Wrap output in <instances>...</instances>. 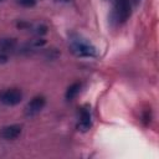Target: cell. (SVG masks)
Returning a JSON list of instances; mask_svg holds the SVG:
<instances>
[{
	"label": "cell",
	"instance_id": "1",
	"mask_svg": "<svg viewBox=\"0 0 159 159\" xmlns=\"http://www.w3.org/2000/svg\"><path fill=\"white\" fill-rule=\"evenodd\" d=\"M70 50L77 57H97V48L81 35L73 34L70 37Z\"/></svg>",
	"mask_w": 159,
	"mask_h": 159
},
{
	"label": "cell",
	"instance_id": "2",
	"mask_svg": "<svg viewBox=\"0 0 159 159\" xmlns=\"http://www.w3.org/2000/svg\"><path fill=\"white\" fill-rule=\"evenodd\" d=\"M112 1V21L116 24H123L130 15L129 0H111Z\"/></svg>",
	"mask_w": 159,
	"mask_h": 159
},
{
	"label": "cell",
	"instance_id": "3",
	"mask_svg": "<svg viewBox=\"0 0 159 159\" xmlns=\"http://www.w3.org/2000/svg\"><path fill=\"white\" fill-rule=\"evenodd\" d=\"M22 99V92L19 88H7L0 92V103L5 106H16Z\"/></svg>",
	"mask_w": 159,
	"mask_h": 159
},
{
	"label": "cell",
	"instance_id": "4",
	"mask_svg": "<svg viewBox=\"0 0 159 159\" xmlns=\"http://www.w3.org/2000/svg\"><path fill=\"white\" fill-rule=\"evenodd\" d=\"M46 104V98L43 96H36L34 97L25 107V114L27 117H34L36 114H39L42 108L45 107Z\"/></svg>",
	"mask_w": 159,
	"mask_h": 159
},
{
	"label": "cell",
	"instance_id": "5",
	"mask_svg": "<svg viewBox=\"0 0 159 159\" xmlns=\"http://www.w3.org/2000/svg\"><path fill=\"white\" fill-rule=\"evenodd\" d=\"M92 125V116H91V108L88 104H84L80 109V119L77 123V128L81 132H86Z\"/></svg>",
	"mask_w": 159,
	"mask_h": 159
},
{
	"label": "cell",
	"instance_id": "6",
	"mask_svg": "<svg viewBox=\"0 0 159 159\" xmlns=\"http://www.w3.org/2000/svg\"><path fill=\"white\" fill-rule=\"evenodd\" d=\"M21 132H22V128L19 124L5 125L0 129V138H2L5 140H14L21 134Z\"/></svg>",
	"mask_w": 159,
	"mask_h": 159
},
{
	"label": "cell",
	"instance_id": "7",
	"mask_svg": "<svg viewBox=\"0 0 159 159\" xmlns=\"http://www.w3.org/2000/svg\"><path fill=\"white\" fill-rule=\"evenodd\" d=\"M17 46V41L12 37H5V39H0V52L4 53H10L12 52Z\"/></svg>",
	"mask_w": 159,
	"mask_h": 159
},
{
	"label": "cell",
	"instance_id": "8",
	"mask_svg": "<svg viewBox=\"0 0 159 159\" xmlns=\"http://www.w3.org/2000/svg\"><path fill=\"white\" fill-rule=\"evenodd\" d=\"M81 88H82V84H81L80 82H75V83H72L71 86H68V88L66 89V93H65L66 99H67V101H72L73 98H76L77 94L80 93Z\"/></svg>",
	"mask_w": 159,
	"mask_h": 159
},
{
	"label": "cell",
	"instance_id": "9",
	"mask_svg": "<svg viewBox=\"0 0 159 159\" xmlns=\"http://www.w3.org/2000/svg\"><path fill=\"white\" fill-rule=\"evenodd\" d=\"M150 119H152V111H150V108H149V109H145V111L143 112L142 120H143V123L147 125V124L150 123Z\"/></svg>",
	"mask_w": 159,
	"mask_h": 159
},
{
	"label": "cell",
	"instance_id": "10",
	"mask_svg": "<svg viewBox=\"0 0 159 159\" xmlns=\"http://www.w3.org/2000/svg\"><path fill=\"white\" fill-rule=\"evenodd\" d=\"M17 2L24 7H32L34 5H36L37 0H17Z\"/></svg>",
	"mask_w": 159,
	"mask_h": 159
},
{
	"label": "cell",
	"instance_id": "11",
	"mask_svg": "<svg viewBox=\"0 0 159 159\" xmlns=\"http://www.w3.org/2000/svg\"><path fill=\"white\" fill-rule=\"evenodd\" d=\"M34 32L37 34V35H43V34L47 32V26H45V25H36L34 27Z\"/></svg>",
	"mask_w": 159,
	"mask_h": 159
},
{
	"label": "cell",
	"instance_id": "12",
	"mask_svg": "<svg viewBox=\"0 0 159 159\" xmlns=\"http://www.w3.org/2000/svg\"><path fill=\"white\" fill-rule=\"evenodd\" d=\"M7 60H9V55L0 52V63H5V62H7Z\"/></svg>",
	"mask_w": 159,
	"mask_h": 159
},
{
	"label": "cell",
	"instance_id": "13",
	"mask_svg": "<svg viewBox=\"0 0 159 159\" xmlns=\"http://www.w3.org/2000/svg\"><path fill=\"white\" fill-rule=\"evenodd\" d=\"M62 1H68V0H62Z\"/></svg>",
	"mask_w": 159,
	"mask_h": 159
},
{
	"label": "cell",
	"instance_id": "14",
	"mask_svg": "<svg viewBox=\"0 0 159 159\" xmlns=\"http://www.w3.org/2000/svg\"><path fill=\"white\" fill-rule=\"evenodd\" d=\"M1 1H2V0H0V2H1Z\"/></svg>",
	"mask_w": 159,
	"mask_h": 159
}]
</instances>
